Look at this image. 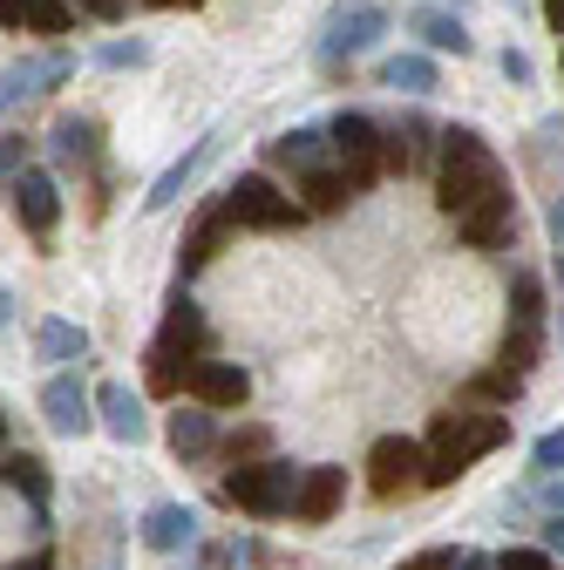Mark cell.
<instances>
[{"label":"cell","instance_id":"47","mask_svg":"<svg viewBox=\"0 0 564 570\" xmlns=\"http://www.w3.org/2000/svg\"><path fill=\"white\" fill-rule=\"evenodd\" d=\"M0 442H8V414H0Z\"/></svg>","mask_w":564,"mask_h":570},{"label":"cell","instance_id":"48","mask_svg":"<svg viewBox=\"0 0 564 570\" xmlns=\"http://www.w3.org/2000/svg\"><path fill=\"white\" fill-rule=\"evenodd\" d=\"M557 340H564V313H557Z\"/></svg>","mask_w":564,"mask_h":570},{"label":"cell","instance_id":"15","mask_svg":"<svg viewBox=\"0 0 564 570\" xmlns=\"http://www.w3.org/2000/svg\"><path fill=\"white\" fill-rule=\"evenodd\" d=\"M327 157H333V142H327V129H286V136H272V142H265V164H279V170H293V177L320 170Z\"/></svg>","mask_w":564,"mask_h":570},{"label":"cell","instance_id":"30","mask_svg":"<svg viewBox=\"0 0 564 570\" xmlns=\"http://www.w3.org/2000/svg\"><path fill=\"white\" fill-rule=\"evenodd\" d=\"M531 475H564V428L537 435V449H531Z\"/></svg>","mask_w":564,"mask_h":570},{"label":"cell","instance_id":"37","mask_svg":"<svg viewBox=\"0 0 564 570\" xmlns=\"http://www.w3.org/2000/svg\"><path fill=\"white\" fill-rule=\"evenodd\" d=\"M537 503H544L551 517H564V475H537Z\"/></svg>","mask_w":564,"mask_h":570},{"label":"cell","instance_id":"11","mask_svg":"<svg viewBox=\"0 0 564 570\" xmlns=\"http://www.w3.org/2000/svg\"><path fill=\"white\" fill-rule=\"evenodd\" d=\"M41 421L55 428L61 442H76V435H89V428H96V394H89V387H82L76 374L61 367V374H55V381L41 387Z\"/></svg>","mask_w":564,"mask_h":570},{"label":"cell","instance_id":"16","mask_svg":"<svg viewBox=\"0 0 564 570\" xmlns=\"http://www.w3.org/2000/svg\"><path fill=\"white\" fill-rule=\"evenodd\" d=\"M218 142H225V136H197V142H191V150H184V157H177V164H171V170H164V177L150 184V197H144V210H171V204L184 197V184H191V177H197V170H204L211 157H218Z\"/></svg>","mask_w":564,"mask_h":570},{"label":"cell","instance_id":"29","mask_svg":"<svg viewBox=\"0 0 564 570\" xmlns=\"http://www.w3.org/2000/svg\"><path fill=\"white\" fill-rule=\"evenodd\" d=\"M272 449V428H232V435H225V455L232 462H259Z\"/></svg>","mask_w":564,"mask_h":570},{"label":"cell","instance_id":"20","mask_svg":"<svg viewBox=\"0 0 564 570\" xmlns=\"http://www.w3.org/2000/svg\"><path fill=\"white\" fill-rule=\"evenodd\" d=\"M0 482L35 503V530H48V462L41 455H0Z\"/></svg>","mask_w":564,"mask_h":570},{"label":"cell","instance_id":"4","mask_svg":"<svg viewBox=\"0 0 564 570\" xmlns=\"http://www.w3.org/2000/svg\"><path fill=\"white\" fill-rule=\"evenodd\" d=\"M293 489H300V469H293V462L259 455V462H232L225 503L245 510V517H286V510H293Z\"/></svg>","mask_w":564,"mask_h":570},{"label":"cell","instance_id":"33","mask_svg":"<svg viewBox=\"0 0 564 570\" xmlns=\"http://www.w3.org/2000/svg\"><path fill=\"white\" fill-rule=\"evenodd\" d=\"M395 570H463V550L443 543V550H421V557H401Z\"/></svg>","mask_w":564,"mask_h":570},{"label":"cell","instance_id":"35","mask_svg":"<svg viewBox=\"0 0 564 570\" xmlns=\"http://www.w3.org/2000/svg\"><path fill=\"white\" fill-rule=\"evenodd\" d=\"M551 563H557L551 550H504L497 557V570H551Z\"/></svg>","mask_w":564,"mask_h":570},{"label":"cell","instance_id":"28","mask_svg":"<svg viewBox=\"0 0 564 570\" xmlns=\"http://www.w3.org/2000/svg\"><path fill=\"white\" fill-rule=\"evenodd\" d=\"M510 320H517V326H544V285H537L531 272L510 278Z\"/></svg>","mask_w":564,"mask_h":570},{"label":"cell","instance_id":"8","mask_svg":"<svg viewBox=\"0 0 564 570\" xmlns=\"http://www.w3.org/2000/svg\"><path fill=\"white\" fill-rule=\"evenodd\" d=\"M421 469H429V455H421V442H408V435H381L368 449V489L381 495V503L421 489Z\"/></svg>","mask_w":564,"mask_h":570},{"label":"cell","instance_id":"19","mask_svg":"<svg viewBox=\"0 0 564 570\" xmlns=\"http://www.w3.org/2000/svg\"><path fill=\"white\" fill-rule=\"evenodd\" d=\"M0 28H14V35H68V0H0Z\"/></svg>","mask_w":564,"mask_h":570},{"label":"cell","instance_id":"27","mask_svg":"<svg viewBox=\"0 0 564 570\" xmlns=\"http://www.w3.org/2000/svg\"><path fill=\"white\" fill-rule=\"evenodd\" d=\"M300 197H307V210H340L347 197H354V184H347L333 164H320V170H307V177H300Z\"/></svg>","mask_w":564,"mask_h":570},{"label":"cell","instance_id":"45","mask_svg":"<svg viewBox=\"0 0 564 570\" xmlns=\"http://www.w3.org/2000/svg\"><path fill=\"white\" fill-rule=\"evenodd\" d=\"M144 8H204V0H144Z\"/></svg>","mask_w":564,"mask_h":570},{"label":"cell","instance_id":"9","mask_svg":"<svg viewBox=\"0 0 564 570\" xmlns=\"http://www.w3.org/2000/svg\"><path fill=\"white\" fill-rule=\"evenodd\" d=\"M8 210L21 218V232H35V238H48L55 225H61V184L48 177V170H35V164H21L14 177H8Z\"/></svg>","mask_w":564,"mask_h":570},{"label":"cell","instance_id":"46","mask_svg":"<svg viewBox=\"0 0 564 570\" xmlns=\"http://www.w3.org/2000/svg\"><path fill=\"white\" fill-rule=\"evenodd\" d=\"M557 285H564V245H557Z\"/></svg>","mask_w":564,"mask_h":570},{"label":"cell","instance_id":"13","mask_svg":"<svg viewBox=\"0 0 564 570\" xmlns=\"http://www.w3.org/2000/svg\"><path fill=\"white\" fill-rule=\"evenodd\" d=\"M96 421L109 428L116 442H129V449H136V442L150 435V414H144V394H129L123 381H103V387H96Z\"/></svg>","mask_w":564,"mask_h":570},{"label":"cell","instance_id":"26","mask_svg":"<svg viewBox=\"0 0 564 570\" xmlns=\"http://www.w3.org/2000/svg\"><path fill=\"white\" fill-rule=\"evenodd\" d=\"M537 353H544V326H517V320H510V333H504V346H497V367H504V374H531Z\"/></svg>","mask_w":564,"mask_h":570},{"label":"cell","instance_id":"39","mask_svg":"<svg viewBox=\"0 0 564 570\" xmlns=\"http://www.w3.org/2000/svg\"><path fill=\"white\" fill-rule=\"evenodd\" d=\"M544 232H551V245H564V197H551V218H544Z\"/></svg>","mask_w":564,"mask_h":570},{"label":"cell","instance_id":"31","mask_svg":"<svg viewBox=\"0 0 564 570\" xmlns=\"http://www.w3.org/2000/svg\"><path fill=\"white\" fill-rule=\"evenodd\" d=\"M28 150H35V142H28L21 129H0V184H8V177L28 164Z\"/></svg>","mask_w":564,"mask_h":570},{"label":"cell","instance_id":"5","mask_svg":"<svg viewBox=\"0 0 564 570\" xmlns=\"http://www.w3.org/2000/svg\"><path fill=\"white\" fill-rule=\"evenodd\" d=\"M327 142H333V170L354 184V190H368V184L388 177V164H381V122H375V116L340 109V116L327 122Z\"/></svg>","mask_w":564,"mask_h":570},{"label":"cell","instance_id":"43","mask_svg":"<svg viewBox=\"0 0 564 570\" xmlns=\"http://www.w3.org/2000/svg\"><path fill=\"white\" fill-rule=\"evenodd\" d=\"M544 21H551V28L564 35V0H544Z\"/></svg>","mask_w":564,"mask_h":570},{"label":"cell","instance_id":"22","mask_svg":"<svg viewBox=\"0 0 564 570\" xmlns=\"http://www.w3.org/2000/svg\"><path fill=\"white\" fill-rule=\"evenodd\" d=\"M48 150H55L61 164H96V150H103L96 116H61V122H55V136H48Z\"/></svg>","mask_w":564,"mask_h":570},{"label":"cell","instance_id":"44","mask_svg":"<svg viewBox=\"0 0 564 570\" xmlns=\"http://www.w3.org/2000/svg\"><path fill=\"white\" fill-rule=\"evenodd\" d=\"M14 320V293H8V285H0V326H8Z\"/></svg>","mask_w":564,"mask_h":570},{"label":"cell","instance_id":"21","mask_svg":"<svg viewBox=\"0 0 564 570\" xmlns=\"http://www.w3.org/2000/svg\"><path fill=\"white\" fill-rule=\"evenodd\" d=\"M82 353H89V333H82L76 320H41V326H35V361L68 367V361H82Z\"/></svg>","mask_w":564,"mask_h":570},{"label":"cell","instance_id":"32","mask_svg":"<svg viewBox=\"0 0 564 570\" xmlns=\"http://www.w3.org/2000/svg\"><path fill=\"white\" fill-rule=\"evenodd\" d=\"M96 61H103V68H144V61H150V41H109Z\"/></svg>","mask_w":564,"mask_h":570},{"label":"cell","instance_id":"36","mask_svg":"<svg viewBox=\"0 0 564 570\" xmlns=\"http://www.w3.org/2000/svg\"><path fill=\"white\" fill-rule=\"evenodd\" d=\"M497 68H504V82H531V55H524V48H504Z\"/></svg>","mask_w":564,"mask_h":570},{"label":"cell","instance_id":"34","mask_svg":"<svg viewBox=\"0 0 564 570\" xmlns=\"http://www.w3.org/2000/svg\"><path fill=\"white\" fill-rule=\"evenodd\" d=\"M517 387H524V374H504V367L476 381V394H489V401H517Z\"/></svg>","mask_w":564,"mask_h":570},{"label":"cell","instance_id":"12","mask_svg":"<svg viewBox=\"0 0 564 570\" xmlns=\"http://www.w3.org/2000/svg\"><path fill=\"white\" fill-rule=\"evenodd\" d=\"M184 394H191V401H204L211 414H218V407H245L252 374H245L239 361H197V367L184 374Z\"/></svg>","mask_w":564,"mask_h":570},{"label":"cell","instance_id":"40","mask_svg":"<svg viewBox=\"0 0 564 570\" xmlns=\"http://www.w3.org/2000/svg\"><path fill=\"white\" fill-rule=\"evenodd\" d=\"M544 550H551V557H564V517H551V523H544Z\"/></svg>","mask_w":564,"mask_h":570},{"label":"cell","instance_id":"6","mask_svg":"<svg viewBox=\"0 0 564 570\" xmlns=\"http://www.w3.org/2000/svg\"><path fill=\"white\" fill-rule=\"evenodd\" d=\"M225 218H232L239 232H293V225L307 218V204H293L272 177L252 170V177H239V184L225 190Z\"/></svg>","mask_w":564,"mask_h":570},{"label":"cell","instance_id":"7","mask_svg":"<svg viewBox=\"0 0 564 570\" xmlns=\"http://www.w3.org/2000/svg\"><path fill=\"white\" fill-rule=\"evenodd\" d=\"M381 35H388V8H375V0H340V8L320 21V61L340 68V61L368 55Z\"/></svg>","mask_w":564,"mask_h":570},{"label":"cell","instance_id":"41","mask_svg":"<svg viewBox=\"0 0 564 570\" xmlns=\"http://www.w3.org/2000/svg\"><path fill=\"white\" fill-rule=\"evenodd\" d=\"M14 570H55V550H28V557H21Z\"/></svg>","mask_w":564,"mask_h":570},{"label":"cell","instance_id":"3","mask_svg":"<svg viewBox=\"0 0 564 570\" xmlns=\"http://www.w3.org/2000/svg\"><path fill=\"white\" fill-rule=\"evenodd\" d=\"M204 340H211V326H204L197 299L177 285V293L164 299V326H157V340H150V353H144V361H150V387H157V394H177V387H184V374L197 367Z\"/></svg>","mask_w":564,"mask_h":570},{"label":"cell","instance_id":"42","mask_svg":"<svg viewBox=\"0 0 564 570\" xmlns=\"http://www.w3.org/2000/svg\"><path fill=\"white\" fill-rule=\"evenodd\" d=\"M463 570H497V557H483V550H463Z\"/></svg>","mask_w":564,"mask_h":570},{"label":"cell","instance_id":"10","mask_svg":"<svg viewBox=\"0 0 564 570\" xmlns=\"http://www.w3.org/2000/svg\"><path fill=\"white\" fill-rule=\"evenodd\" d=\"M436 142H443V129L421 116V109H408V116H395V122H381V164H388V177H408V170H421L436 157Z\"/></svg>","mask_w":564,"mask_h":570},{"label":"cell","instance_id":"38","mask_svg":"<svg viewBox=\"0 0 564 570\" xmlns=\"http://www.w3.org/2000/svg\"><path fill=\"white\" fill-rule=\"evenodd\" d=\"M76 8H82L89 21H123V8H129V0H76Z\"/></svg>","mask_w":564,"mask_h":570},{"label":"cell","instance_id":"25","mask_svg":"<svg viewBox=\"0 0 564 570\" xmlns=\"http://www.w3.org/2000/svg\"><path fill=\"white\" fill-rule=\"evenodd\" d=\"M415 35L429 41L436 55H469V48H476L469 28H463V14H443V8H421V14H415Z\"/></svg>","mask_w":564,"mask_h":570},{"label":"cell","instance_id":"1","mask_svg":"<svg viewBox=\"0 0 564 570\" xmlns=\"http://www.w3.org/2000/svg\"><path fill=\"white\" fill-rule=\"evenodd\" d=\"M504 190L510 184H504L497 150H489L476 129H443V142H436V204L449 210V218H469L476 204L504 197Z\"/></svg>","mask_w":564,"mask_h":570},{"label":"cell","instance_id":"24","mask_svg":"<svg viewBox=\"0 0 564 570\" xmlns=\"http://www.w3.org/2000/svg\"><path fill=\"white\" fill-rule=\"evenodd\" d=\"M381 89L429 96V89H436V61H429V55H415V48H408V55H388V61H381Z\"/></svg>","mask_w":564,"mask_h":570},{"label":"cell","instance_id":"18","mask_svg":"<svg viewBox=\"0 0 564 570\" xmlns=\"http://www.w3.org/2000/svg\"><path fill=\"white\" fill-rule=\"evenodd\" d=\"M144 543L164 550V557L191 550V543H197V510H184V503H157V510L144 517Z\"/></svg>","mask_w":564,"mask_h":570},{"label":"cell","instance_id":"14","mask_svg":"<svg viewBox=\"0 0 564 570\" xmlns=\"http://www.w3.org/2000/svg\"><path fill=\"white\" fill-rule=\"evenodd\" d=\"M340 495H347V469H333V462H320V469H300L293 517H300V523H333Z\"/></svg>","mask_w":564,"mask_h":570},{"label":"cell","instance_id":"23","mask_svg":"<svg viewBox=\"0 0 564 570\" xmlns=\"http://www.w3.org/2000/svg\"><path fill=\"white\" fill-rule=\"evenodd\" d=\"M211 442H218V421H211V407L204 401H191L184 414H171V449L191 462V455H204Z\"/></svg>","mask_w":564,"mask_h":570},{"label":"cell","instance_id":"17","mask_svg":"<svg viewBox=\"0 0 564 570\" xmlns=\"http://www.w3.org/2000/svg\"><path fill=\"white\" fill-rule=\"evenodd\" d=\"M232 232H239V225L225 218V197H218V204H211V210H204V218L191 225V238L177 245V265H184V278H191V272H204L211 258H218V245H225Z\"/></svg>","mask_w":564,"mask_h":570},{"label":"cell","instance_id":"2","mask_svg":"<svg viewBox=\"0 0 564 570\" xmlns=\"http://www.w3.org/2000/svg\"><path fill=\"white\" fill-rule=\"evenodd\" d=\"M504 442H510V414H489V407H449V414H436V428H429V469H421V489H443V482H456L469 462L497 455Z\"/></svg>","mask_w":564,"mask_h":570}]
</instances>
